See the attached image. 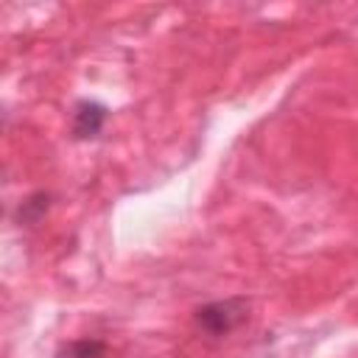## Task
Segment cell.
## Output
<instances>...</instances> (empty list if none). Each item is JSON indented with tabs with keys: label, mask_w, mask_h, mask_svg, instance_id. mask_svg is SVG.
Here are the masks:
<instances>
[{
	"label": "cell",
	"mask_w": 358,
	"mask_h": 358,
	"mask_svg": "<svg viewBox=\"0 0 358 358\" xmlns=\"http://www.w3.org/2000/svg\"><path fill=\"white\" fill-rule=\"evenodd\" d=\"M243 319H246V302L243 299H221V302H210V305L196 310L199 327H204L213 336H227Z\"/></svg>",
	"instance_id": "6da1fadb"
},
{
	"label": "cell",
	"mask_w": 358,
	"mask_h": 358,
	"mask_svg": "<svg viewBox=\"0 0 358 358\" xmlns=\"http://www.w3.org/2000/svg\"><path fill=\"white\" fill-rule=\"evenodd\" d=\"M106 123V109L95 101H81L73 112V131L76 137H95Z\"/></svg>",
	"instance_id": "7a4b0ae2"
},
{
	"label": "cell",
	"mask_w": 358,
	"mask_h": 358,
	"mask_svg": "<svg viewBox=\"0 0 358 358\" xmlns=\"http://www.w3.org/2000/svg\"><path fill=\"white\" fill-rule=\"evenodd\" d=\"M48 207V196L45 193H34L28 201H22L20 207V221H36Z\"/></svg>",
	"instance_id": "3957f363"
},
{
	"label": "cell",
	"mask_w": 358,
	"mask_h": 358,
	"mask_svg": "<svg viewBox=\"0 0 358 358\" xmlns=\"http://www.w3.org/2000/svg\"><path fill=\"white\" fill-rule=\"evenodd\" d=\"M101 352H103V344L101 341H90V338H84V341H76V344H70V350H67V358H101Z\"/></svg>",
	"instance_id": "277c9868"
}]
</instances>
